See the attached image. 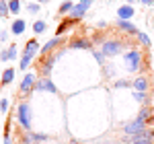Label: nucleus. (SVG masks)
<instances>
[{
    "mask_svg": "<svg viewBox=\"0 0 154 144\" xmlns=\"http://www.w3.org/2000/svg\"><path fill=\"white\" fill-rule=\"evenodd\" d=\"M123 62L128 66L130 72H138V70H144V58H142V52L138 48H130L128 52H123Z\"/></svg>",
    "mask_w": 154,
    "mask_h": 144,
    "instance_id": "nucleus-1",
    "label": "nucleus"
},
{
    "mask_svg": "<svg viewBox=\"0 0 154 144\" xmlns=\"http://www.w3.org/2000/svg\"><path fill=\"white\" fill-rule=\"evenodd\" d=\"M14 117H17V124L23 128L25 132L31 130V105L27 101H19L17 111H14Z\"/></svg>",
    "mask_w": 154,
    "mask_h": 144,
    "instance_id": "nucleus-2",
    "label": "nucleus"
},
{
    "mask_svg": "<svg viewBox=\"0 0 154 144\" xmlns=\"http://www.w3.org/2000/svg\"><path fill=\"white\" fill-rule=\"evenodd\" d=\"M39 43H37V37H33V39H29L27 43H25V49H23V56H21V70H27L29 68V64L33 62V58L37 56V52H39Z\"/></svg>",
    "mask_w": 154,
    "mask_h": 144,
    "instance_id": "nucleus-3",
    "label": "nucleus"
},
{
    "mask_svg": "<svg viewBox=\"0 0 154 144\" xmlns=\"http://www.w3.org/2000/svg\"><path fill=\"white\" fill-rule=\"evenodd\" d=\"M148 128V124H144V121H140L138 117H134V120L125 121L123 126H121V130H123V142H128L130 138H134V136H138L140 132H144Z\"/></svg>",
    "mask_w": 154,
    "mask_h": 144,
    "instance_id": "nucleus-4",
    "label": "nucleus"
},
{
    "mask_svg": "<svg viewBox=\"0 0 154 144\" xmlns=\"http://www.w3.org/2000/svg\"><path fill=\"white\" fill-rule=\"evenodd\" d=\"M105 58H113L123 52V41L121 39H109V41H103L101 43V49H99Z\"/></svg>",
    "mask_w": 154,
    "mask_h": 144,
    "instance_id": "nucleus-5",
    "label": "nucleus"
},
{
    "mask_svg": "<svg viewBox=\"0 0 154 144\" xmlns=\"http://www.w3.org/2000/svg\"><path fill=\"white\" fill-rule=\"evenodd\" d=\"M56 58H58V56L49 54V56H43V58H41V60L35 64V68H39V74H41V78H49V74H51V68H54V64H56Z\"/></svg>",
    "mask_w": 154,
    "mask_h": 144,
    "instance_id": "nucleus-6",
    "label": "nucleus"
},
{
    "mask_svg": "<svg viewBox=\"0 0 154 144\" xmlns=\"http://www.w3.org/2000/svg\"><path fill=\"white\" fill-rule=\"evenodd\" d=\"M49 140V134H37V132H25L21 134V144H37Z\"/></svg>",
    "mask_w": 154,
    "mask_h": 144,
    "instance_id": "nucleus-7",
    "label": "nucleus"
},
{
    "mask_svg": "<svg viewBox=\"0 0 154 144\" xmlns=\"http://www.w3.org/2000/svg\"><path fill=\"white\" fill-rule=\"evenodd\" d=\"M35 84H37V76L35 74H27L23 80H21L19 93H21V95H29L31 91H35Z\"/></svg>",
    "mask_w": 154,
    "mask_h": 144,
    "instance_id": "nucleus-8",
    "label": "nucleus"
},
{
    "mask_svg": "<svg viewBox=\"0 0 154 144\" xmlns=\"http://www.w3.org/2000/svg\"><path fill=\"white\" fill-rule=\"evenodd\" d=\"M93 39H88V37H76V39H72L70 43H68V48L70 49H86V52H93Z\"/></svg>",
    "mask_w": 154,
    "mask_h": 144,
    "instance_id": "nucleus-9",
    "label": "nucleus"
},
{
    "mask_svg": "<svg viewBox=\"0 0 154 144\" xmlns=\"http://www.w3.org/2000/svg\"><path fill=\"white\" fill-rule=\"evenodd\" d=\"M35 91L37 93H58V86L54 84V80H49V78H39L35 84Z\"/></svg>",
    "mask_w": 154,
    "mask_h": 144,
    "instance_id": "nucleus-10",
    "label": "nucleus"
},
{
    "mask_svg": "<svg viewBox=\"0 0 154 144\" xmlns=\"http://www.w3.org/2000/svg\"><path fill=\"white\" fill-rule=\"evenodd\" d=\"M131 91H136V93H148V91H150L148 78H146V76H136V78L131 80Z\"/></svg>",
    "mask_w": 154,
    "mask_h": 144,
    "instance_id": "nucleus-11",
    "label": "nucleus"
},
{
    "mask_svg": "<svg viewBox=\"0 0 154 144\" xmlns=\"http://www.w3.org/2000/svg\"><path fill=\"white\" fill-rule=\"evenodd\" d=\"M136 117H138L140 121H144V124H148V126H150V124L154 121V111H152V107H150V105H142V107H140V111L136 113Z\"/></svg>",
    "mask_w": 154,
    "mask_h": 144,
    "instance_id": "nucleus-12",
    "label": "nucleus"
},
{
    "mask_svg": "<svg viewBox=\"0 0 154 144\" xmlns=\"http://www.w3.org/2000/svg\"><path fill=\"white\" fill-rule=\"evenodd\" d=\"M134 14H136V8L131 4H121L117 8V19H121V21H130V19H134Z\"/></svg>",
    "mask_w": 154,
    "mask_h": 144,
    "instance_id": "nucleus-13",
    "label": "nucleus"
},
{
    "mask_svg": "<svg viewBox=\"0 0 154 144\" xmlns=\"http://www.w3.org/2000/svg\"><path fill=\"white\" fill-rule=\"evenodd\" d=\"M62 41H64V39H62L60 35H56L54 39H49L48 43L41 48V56H49V54H54V49H58V45L62 43Z\"/></svg>",
    "mask_w": 154,
    "mask_h": 144,
    "instance_id": "nucleus-14",
    "label": "nucleus"
},
{
    "mask_svg": "<svg viewBox=\"0 0 154 144\" xmlns=\"http://www.w3.org/2000/svg\"><path fill=\"white\" fill-rule=\"evenodd\" d=\"M117 29L123 31V33H130V35H138V29H136V25L131 23V21H121V19H117Z\"/></svg>",
    "mask_w": 154,
    "mask_h": 144,
    "instance_id": "nucleus-15",
    "label": "nucleus"
},
{
    "mask_svg": "<svg viewBox=\"0 0 154 144\" xmlns=\"http://www.w3.org/2000/svg\"><path fill=\"white\" fill-rule=\"evenodd\" d=\"M86 11H88V6H86V4H82V2H78V4H74V8H72V12L68 14V17H72L74 21H80Z\"/></svg>",
    "mask_w": 154,
    "mask_h": 144,
    "instance_id": "nucleus-16",
    "label": "nucleus"
},
{
    "mask_svg": "<svg viewBox=\"0 0 154 144\" xmlns=\"http://www.w3.org/2000/svg\"><path fill=\"white\" fill-rule=\"evenodd\" d=\"M17 56H19V48H17V45H11L8 49H4V52H0V62L17 60Z\"/></svg>",
    "mask_w": 154,
    "mask_h": 144,
    "instance_id": "nucleus-17",
    "label": "nucleus"
},
{
    "mask_svg": "<svg viewBox=\"0 0 154 144\" xmlns=\"http://www.w3.org/2000/svg\"><path fill=\"white\" fill-rule=\"evenodd\" d=\"M25 29H27V23H25V19H14L11 25V33L12 35H23Z\"/></svg>",
    "mask_w": 154,
    "mask_h": 144,
    "instance_id": "nucleus-18",
    "label": "nucleus"
},
{
    "mask_svg": "<svg viewBox=\"0 0 154 144\" xmlns=\"http://www.w3.org/2000/svg\"><path fill=\"white\" fill-rule=\"evenodd\" d=\"M76 23H78V21H74L72 17H66V19H64V21L60 23V27L56 29V35H60V37H62V33H64L66 29H70L72 25H76Z\"/></svg>",
    "mask_w": 154,
    "mask_h": 144,
    "instance_id": "nucleus-19",
    "label": "nucleus"
},
{
    "mask_svg": "<svg viewBox=\"0 0 154 144\" xmlns=\"http://www.w3.org/2000/svg\"><path fill=\"white\" fill-rule=\"evenodd\" d=\"M14 80V68H4L0 74V84H11Z\"/></svg>",
    "mask_w": 154,
    "mask_h": 144,
    "instance_id": "nucleus-20",
    "label": "nucleus"
},
{
    "mask_svg": "<svg viewBox=\"0 0 154 144\" xmlns=\"http://www.w3.org/2000/svg\"><path fill=\"white\" fill-rule=\"evenodd\" d=\"M136 39H138V43H140V45H144V48H150V45H152L150 37L146 35L144 31H138V35H136Z\"/></svg>",
    "mask_w": 154,
    "mask_h": 144,
    "instance_id": "nucleus-21",
    "label": "nucleus"
},
{
    "mask_svg": "<svg viewBox=\"0 0 154 144\" xmlns=\"http://www.w3.org/2000/svg\"><path fill=\"white\" fill-rule=\"evenodd\" d=\"M72 8H74V4H72L70 0H66V2H62V4H60L58 12H60V14H70Z\"/></svg>",
    "mask_w": 154,
    "mask_h": 144,
    "instance_id": "nucleus-22",
    "label": "nucleus"
},
{
    "mask_svg": "<svg viewBox=\"0 0 154 144\" xmlns=\"http://www.w3.org/2000/svg\"><path fill=\"white\" fill-rule=\"evenodd\" d=\"M45 29H48V23H45V21H35V23H33V33H35V35L43 33Z\"/></svg>",
    "mask_w": 154,
    "mask_h": 144,
    "instance_id": "nucleus-23",
    "label": "nucleus"
},
{
    "mask_svg": "<svg viewBox=\"0 0 154 144\" xmlns=\"http://www.w3.org/2000/svg\"><path fill=\"white\" fill-rule=\"evenodd\" d=\"M8 8H11V14H19L21 12V0H8Z\"/></svg>",
    "mask_w": 154,
    "mask_h": 144,
    "instance_id": "nucleus-24",
    "label": "nucleus"
},
{
    "mask_svg": "<svg viewBox=\"0 0 154 144\" xmlns=\"http://www.w3.org/2000/svg\"><path fill=\"white\" fill-rule=\"evenodd\" d=\"M11 14V8H8V0H0V17H8Z\"/></svg>",
    "mask_w": 154,
    "mask_h": 144,
    "instance_id": "nucleus-25",
    "label": "nucleus"
},
{
    "mask_svg": "<svg viewBox=\"0 0 154 144\" xmlns=\"http://www.w3.org/2000/svg\"><path fill=\"white\" fill-rule=\"evenodd\" d=\"M134 99L138 101V103H142V105H148L150 101H148V93H136L134 91Z\"/></svg>",
    "mask_w": 154,
    "mask_h": 144,
    "instance_id": "nucleus-26",
    "label": "nucleus"
},
{
    "mask_svg": "<svg viewBox=\"0 0 154 144\" xmlns=\"http://www.w3.org/2000/svg\"><path fill=\"white\" fill-rule=\"evenodd\" d=\"M113 86H115V89H128V86H130V89H131V83H130V80H125V78H119V80L113 83Z\"/></svg>",
    "mask_w": 154,
    "mask_h": 144,
    "instance_id": "nucleus-27",
    "label": "nucleus"
},
{
    "mask_svg": "<svg viewBox=\"0 0 154 144\" xmlns=\"http://www.w3.org/2000/svg\"><path fill=\"white\" fill-rule=\"evenodd\" d=\"M27 11L31 12V14H37V12H39V4H35V2H31V4H27Z\"/></svg>",
    "mask_w": 154,
    "mask_h": 144,
    "instance_id": "nucleus-28",
    "label": "nucleus"
},
{
    "mask_svg": "<svg viewBox=\"0 0 154 144\" xmlns=\"http://www.w3.org/2000/svg\"><path fill=\"white\" fill-rule=\"evenodd\" d=\"M0 111H2V113L8 111V99H0Z\"/></svg>",
    "mask_w": 154,
    "mask_h": 144,
    "instance_id": "nucleus-29",
    "label": "nucleus"
},
{
    "mask_svg": "<svg viewBox=\"0 0 154 144\" xmlns=\"http://www.w3.org/2000/svg\"><path fill=\"white\" fill-rule=\"evenodd\" d=\"M93 54H95V58H97V62H99V64H105V56H103V54H101V52H95V49H93Z\"/></svg>",
    "mask_w": 154,
    "mask_h": 144,
    "instance_id": "nucleus-30",
    "label": "nucleus"
},
{
    "mask_svg": "<svg viewBox=\"0 0 154 144\" xmlns=\"http://www.w3.org/2000/svg\"><path fill=\"white\" fill-rule=\"evenodd\" d=\"M128 144H154L152 140H140V138H134V140H130Z\"/></svg>",
    "mask_w": 154,
    "mask_h": 144,
    "instance_id": "nucleus-31",
    "label": "nucleus"
},
{
    "mask_svg": "<svg viewBox=\"0 0 154 144\" xmlns=\"http://www.w3.org/2000/svg\"><path fill=\"white\" fill-rule=\"evenodd\" d=\"M144 6H154V0H140Z\"/></svg>",
    "mask_w": 154,
    "mask_h": 144,
    "instance_id": "nucleus-32",
    "label": "nucleus"
},
{
    "mask_svg": "<svg viewBox=\"0 0 154 144\" xmlns=\"http://www.w3.org/2000/svg\"><path fill=\"white\" fill-rule=\"evenodd\" d=\"M80 2H82V4H86L88 8H91V4H93V0H80Z\"/></svg>",
    "mask_w": 154,
    "mask_h": 144,
    "instance_id": "nucleus-33",
    "label": "nucleus"
},
{
    "mask_svg": "<svg viewBox=\"0 0 154 144\" xmlns=\"http://www.w3.org/2000/svg\"><path fill=\"white\" fill-rule=\"evenodd\" d=\"M35 2H41V4H45V2H49V0H35Z\"/></svg>",
    "mask_w": 154,
    "mask_h": 144,
    "instance_id": "nucleus-34",
    "label": "nucleus"
},
{
    "mask_svg": "<svg viewBox=\"0 0 154 144\" xmlns=\"http://www.w3.org/2000/svg\"><path fill=\"white\" fill-rule=\"evenodd\" d=\"M0 35H2V27H0Z\"/></svg>",
    "mask_w": 154,
    "mask_h": 144,
    "instance_id": "nucleus-35",
    "label": "nucleus"
},
{
    "mask_svg": "<svg viewBox=\"0 0 154 144\" xmlns=\"http://www.w3.org/2000/svg\"><path fill=\"white\" fill-rule=\"evenodd\" d=\"M107 2H111V0H107Z\"/></svg>",
    "mask_w": 154,
    "mask_h": 144,
    "instance_id": "nucleus-36",
    "label": "nucleus"
}]
</instances>
